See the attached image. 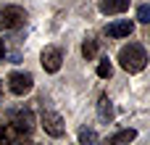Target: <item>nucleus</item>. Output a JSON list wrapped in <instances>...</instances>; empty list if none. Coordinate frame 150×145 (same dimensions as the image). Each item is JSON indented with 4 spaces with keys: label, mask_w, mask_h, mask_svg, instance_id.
I'll return each mask as SVG.
<instances>
[{
    "label": "nucleus",
    "mask_w": 150,
    "mask_h": 145,
    "mask_svg": "<svg viewBox=\"0 0 150 145\" xmlns=\"http://www.w3.org/2000/svg\"><path fill=\"white\" fill-rule=\"evenodd\" d=\"M137 21H142V24L150 21V5H140L137 8Z\"/></svg>",
    "instance_id": "obj_14"
},
{
    "label": "nucleus",
    "mask_w": 150,
    "mask_h": 145,
    "mask_svg": "<svg viewBox=\"0 0 150 145\" xmlns=\"http://www.w3.org/2000/svg\"><path fill=\"white\" fill-rule=\"evenodd\" d=\"M82 55H84L87 61H92V58L98 55V40H92V37L84 40V42H82Z\"/></svg>",
    "instance_id": "obj_11"
},
{
    "label": "nucleus",
    "mask_w": 150,
    "mask_h": 145,
    "mask_svg": "<svg viewBox=\"0 0 150 145\" xmlns=\"http://www.w3.org/2000/svg\"><path fill=\"white\" fill-rule=\"evenodd\" d=\"M79 140H82V143H95L98 135H95L92 129H82V132H79Z\"/></svg>",
    "instance_id": "obj_15"
},
{
    "label": "nucleus",
    "mask_w": 150,
    "mask_h": 145,
    "mask_svg": "<svg viewBox=\"0 0 150 145\" xmlns=\"http://www.w3.org/2000/svg\"><path fill=\"white\" fill-rule=\"evenodd\" d=\"M3 55H5V45L0 42V58H3Z\"/></svg>",
    "instance_id": "obj_16"
},
{
    "label": "nucleus",
    "mask_w": 150,
    "mask_h": 145,
    "mask_svg": "<svg viewBox=\"0 0 150 145\" xmlns=\"http://www.w3.org/2000/svg\"><path fill=\"white\" fill-rule=\"evenodd\" d=\"M132 32H134V24H132L129 18H124V21H113V24L105 26V34H108V37H129Z\"/></svg>",
    "instance_id": "obj_7"
},
{
    "label": "nucleus",
    "mask_w": 150,
    "mask_h": 145,
    "mask_svg": "<svg viewBox=\"0 0 150 145\" xmlns=\"http://www.w3.org/2000/svg\"><path fill=\"white\" fill-rule=\"evenodd\" d=\"M137 137V132L134 129H121V132H116L113 137H111V145H121V143H132Z\"/></svg>",
    "instance_id": "obj_10"
},
{
    "label": "nucleus",
    "mask_w": 150,
    "mask_h": 145,
    "mask_svg": "<svg viewBox=\"0 0 150 145\" xmlns=\"http://www.w3.org/2000/svg\"><path fill=\"white\" fill-rule=\"evenodd\" d=\"M129 8V0H100V11L103 13H124Z\"/></svg>",
    "instance_id": "obj_8"
},
{
    "label": "nucleus",
    "mask_w": 150,
    "mask_h": 145,
    "mask_svg": "<svg viewBox=\"0 0 150 145\" xmlns=\"http://www.w3.org/2000/svg\"><path fill=\"white\" fill-rule=\"evenodd\" d=\"M119 63H121L124 71L140 74V71L145 69V63H148V53H145V48H142L140 42H129V45H124V48L119 50Z\"/></svg>",
    "instance_id": "obj_1"
},
{
    "label": "nucleus",
    "mask_w": 150,
    "mask_h": 145,
    "mask_svg": "<svg viewBox=\"0 0 150 145\" xmlns=\"http://www.w3.org/2000/svg\"><path fill=\"white\" fill-rule=\"evenodd\" d=\"M61 61H63V50L55 48V45L45 48L42 55H40V63H42V69H45L47 74H55V71L61 69Z\"/></svg>",
    "instance_id": "obj_5"
},
{
    "label": "nucleus",
    "mask_w": 150,
    "mask_h": 145,
    "mask_svg": "<svg viewBox=\"0 0 150 145\" xmlns=\"http://www.w3.org/2000/svg\"><path fill=\"white\" fill-rule=\"evenodd\" d=\"M11 127H13L18 135H32V129H34V114H32L29 108L13 111V114H11Z\"/></svg>",
    "instance_id": "obj_3"
},
{
    "label": "nucleus",
    "mask_w": 150,
    "mask_h": 145,
    "mask_svg": "<svg viewBox=\"0 0 150 145\" xmlns=\"http://www.w3.org/2000/svg\"><path fill=\"white\" fill-rule=\"evenodd\" d=\"M0 95H3V87H0Z\"/></svg>",
    "instance_id": "obj_17"
},
{
    "label": "nucleus",
    "mask_w": 150,
    "mask_h": 145,
    "mask_svg": "<svg viewBox=\"0 0 150 145\" xmlns=\"http://www.w3.org/2000/svg\"><path fill=\"white\" fill-rule=\"evenodd\" d=\"M98 116H100V122H111L113 119V103L108 100V95H100V100H98Z\"/></svg>",
    "instance_id": "obj_9"
},
{
    "label": "nucleus",
    "mask_w": 150,
    "mask_h": 145,
    "mask_svg": "<svg viewBox=\"0 0 150 145\" xmlns=\"http://www.w3.org/2000/svg\"><path fill=\"white\" fill-rule=\"evenodd\" d=\"M26 24V11L18 5H5L0 11V26L3 29H21Z\"/></svg>",
    "instance_id": "obj_2"
},
{
    "label": "nucleus",
    "mask_w": 150,
    "mask_h": 145,
    "mask_svg": "<svg viewBox=\"0 0 150 145\" xmlns=\"http://www.w3.org/2000/svg\"><path fill=\"white\" fill-rule=\"evenodd\" d=\"M111 74H113V69H111V61H108V58H103V61L98 63V77H100V79H108Z\"/></svg>",
    "instance_id": "obj_12"
},
{
    "label": "nucleus",
    "mask_w": 150,
    "mask_h": 145,
    "mask_svg": "<svg viewBox=\"0 0 150 145\" xmlns=\"http://www.w3.org/2000/svg\"><path fill=\"white\" fill-rule=\"evenodd\" d=\"M16 137V129L8 124V127H0V143H8V140H13Z\"/></svg>",
    "instance_id": "obj_13"
},
{
    "label": "nucleus",
    "mask_w": 150,
    "mask_h": 145,
    "mask_svg": "<svg viewBox=\"0 0 150 145\" xmlns=\"http://www.w3.org/2000/svg\"><path fill=\"white\" fill-rule=\"evenodd\" d=\"M42 127H45V132H47L50 137H63V132H66L63 119H61L55 111H45V114H42Z\"/></svg>",
    "instance_id": "obj_6"
},
{
    "label": "nucleus",
    "mask_w": 150,
    "mask_h": 145,
    "mask_svg": "<svg viewBox=\"0 0 150 145\" xmlns=\"http://www.w3.org/2000/svg\"><path fill=\"white\" fill-rule=\"evenodd\" d=\"M32 85H34V79H32L29 71H13V74H8V87H11L13 95H26L32 90Z\"/></svg>",
    "instance_id": "obj_4"
}]
</instances>
